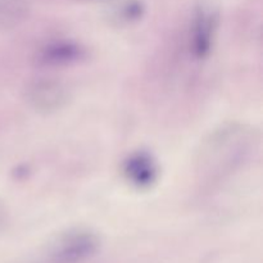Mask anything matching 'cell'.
I'll return each instance as SVG.
<instances>
[{"instance_id": "obj_1", "label": "cell", "mask_w": 263, "mask_h": 263, "mask_svg": "<svg viewBox=\"0 0 263 263\" xmlns=\"http://www.w3.org/2000/svg\"><path fill=\"white\" fill-rule=\"evenodd\" d=\"M251 141H253L252 133L243 126L221 128L205 143L200 157V167L202 170L207 168V172L217 168L216 174H229L231 168L248 156L246 149L251 146Z\"/></svg>"}, {"instance_id": "obj_2", "label": "cell", "mask_w": 263, "mask_h": 263, "mask_svg": "<svg viewBox=\"0 0 263 263\" xmlns=\"http://www.w3.org/2000/svg\"><path fill=\"white\" fill-rule=\"evenodd\" d=\"M100 249V238L86 228L69 229L58 236L49 249L53 263H82L91 259Z\"/></svg>"}, {"instance_id": "obj_3", "label": "cell", "mask_w": 263, "mask_h": 263, "mask_svg": "<svg viewBox=\"0 0 263 263\" xmlns=\"http://www.w3.org/2000/svg\"><path fill=\"white\" fill-rule=\"evenodd\" d=\"M220 14L208 4L194 9L187 30V49L195 61H204L211 55L217 37Z\"/></svg>"}, {"instance_id": "obj_4", "label": "cell", "mask_w": 263, "mask_h": 263, "mask_svg": "<svg viewBox=\"0 0 263 263\" xmlns=\"http://www.w3.org/2000/svg\"><path fill=\"white\" fill-rule=\"evenodd\" d=\"M25 97L37 112L51 113L66 107L71 98L68 86L54 77L35 79L26 86Z\"/></svg>"}, {"instance_id": "obj_5", "label": "cell", "mask_w": 263, "mask_h": 263, "mask_svg": "<svg viewBox=\"0 0 263 263\" xmlns=\"http://www.w3.org/2000/svg\"><path fill=\"white\" fill-rule=\"evenodd\" d=\"M122 174L126 181L138 190H148L157 184L159 167L156 158L144 151L133 152L122 163Z\"/></svg>"}, {"instance_id": "obj_6", "label": "cell", "mask_w": 263, "mask_h": 263, "mask_svg": "<svg viewBox=\"0 0 263 263\" xmlns=\"http://www.w3.org/2000/svg\"><path fill=\"white\" fill-rule=\"evenodd\" d=\"M85 57L86 50L76 41L55 40L41 46L35 61L43 67H64L79 63Z\"/></svg>"}, {"instance_id": "obj_7", "label": "cell", "mask_w": 263, "mask_h": 263, "mask_svg": "<svg viewBox=\"0 0 263 263\" xmlns=\"http://www.w3.org/2000/svg\"><path fill=\"white\" fill-rule=\"evenodd\" d=\"M144 14V4L141 0H125L117 9L115 10V18L120 23L136 22Z\"/></svg>"}]
</instances>
